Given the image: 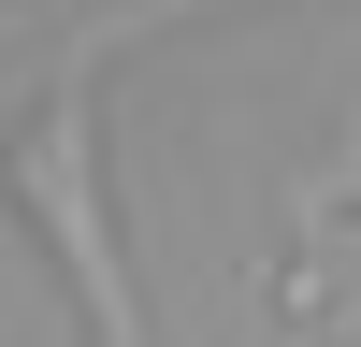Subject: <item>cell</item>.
<instances>
[{"instance_id": "1", "label": "cell", "mask_w": 361, "mask_h": 347, "mask_svg": "<svg viewBox=\"0 0 361 347\" xmlns=\"http://www.w3.org/2000/svg\"><path fill=\"white\" fill-rule=\"evenodd\" d=\"M0 188H15V217L58 246L87 347H145V289H130V246H116V202H102V87L87 73H44V116L15 130Z\"/></svg>"}, {"instance_id": "2", "label": "cell", "mask_w": 361, "mask_h": 347, "mask_svg": "<svg viewBox=\"0 0 361 347\" xmlns=\"http://www.w3.org/2000/svg\"><path fill=\"white\" fill-rule=\"evenodd\" d=\"M289 318H304V347H361V318H333V304H318L304 275H289Z\"/></svg>"}]
</instances>
